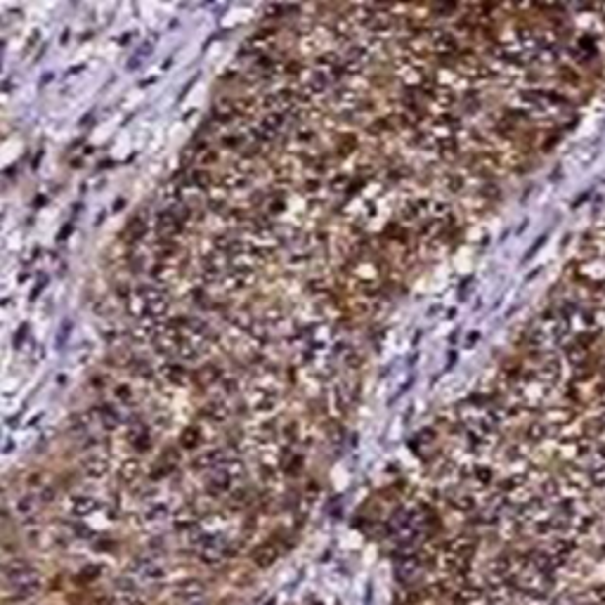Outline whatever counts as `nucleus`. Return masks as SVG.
Instances as JSON below:
<instances>
[{
  "label": "nucleus",
  "instance_id": "obj_1",
  "mask_svg": "<svg viewBox=\"0 0 605 605\" xmlns=\"http://www.w3.org/2000/svg\"><path fill=\"white\" fill-rule=\"evenodd\" d=\"M355 151H360V137L352 135V133H343L341 137H336L333 142V156L336 158H348L352 156Z\"/></svg>",
  "mask_w": 605,
  "mask_h": 605
},
{
  "label": "nucleus",
  "instance_id": "obj_2",
  "mask_svg": "<svg viewBox=\"0 0 605 605\" xmlns=\"http://www.w3.org/2000/svg\"><path fill=\"white\" fill-rule=\"evenodd\" d=\"M180 445L185 449H194L201 445V430H199V421L196 423H192V426H187L185 430H182V435H180Z\"/></svg>",
  "mask_w": 605,
  "mask_h": 605
},
{
  "label": "nucleus",
  "instance_id": "obj_3",
  "mask_svg": "<svg viewBox=\"0 0 605 605\" xmlns=\"http://www.w3.org/2000/svg\"><path fill=\"white\" fill-rule=\"evenodd\" d=\"M114 397H116L121 404H130L133 397H135L133 385H130V383H116V385H114Z\"/></svg>",
  "mask_w": 605,
  "mask_h": 605
}]
</instances>
